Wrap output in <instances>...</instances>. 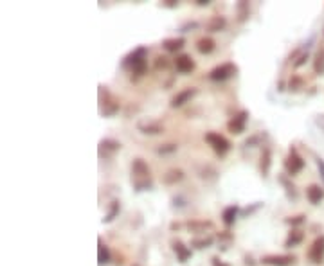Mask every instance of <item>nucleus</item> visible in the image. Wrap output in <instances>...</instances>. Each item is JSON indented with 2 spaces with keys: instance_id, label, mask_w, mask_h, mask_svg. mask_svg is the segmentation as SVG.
<instances>
[{
  "instance_id": "1",
  "label": "nucleus",
  "mask_w": 324,
  "mask_h": 266,
  "mask_svg": "<svg viewBox=\"0 0 324 266\" xmlns=\"http://www.w3.org/2000/svg\"><path fill=\"white\" fill-rule=\"evenodd\" d=\"M146 56H148L146 47H137L128 56H125V59L121 62V67L125 70H128V72H132V77H140L146 74L148 69Z\"/></svg>"
},
{
  "instance_id": "2",
  "label": "nucleus",
  "mask_w": 324,
  "mask_h": 266,
  "mask_svg": "<svg viewBox=\"0 0 324 266\" xmlns=\"http://www.w3.org/2000/svg\"><path fill=\"white\" fill-rule=\"evenodd\" d=\"M132 183L137 193L151 189V186H153L150 166H148L143 158H135V160L132 162Z\"/></svg>"
},
{
  "instance_id": "3",
  "label": "nucleus",
  "mask_w": 324,
  "mask_h": 266,
  "mask_svg": "<svg viewBox=\"0 0 324 266\" xmlns=\"http://www.w3.org/2000/svg\"><path fill=\"white\" fill-rule=\"evenodd\" d=\"M119 112V99L99 85V113L103 117H112Z\"/></svg>"
},
{
  "instance_id": "4",
  "label": "nucleus",
  "mask_w": 324,
  "mask_h": 266,
  "mask_svg": "<svg viewBox=\"0 0 324 266\" xmlns=\"http://www.w3.org/2000/svg\"><path fill=\"white\" fill-rule=\"evenodd\" d=\"M206 142L209 144V146L213 148L214 153L220 155V157H224V155L231 150V142H229L224 135L216 133V131H209V133H206Z\"/></svg>"
},
{
  "instance_id": "5",
  "label": "nucleus",
  "mask_w": 324,
  "mask_h": 266,
  "mask_svg": "<svg viewBox=\"0 0 324 266\" xmlns=\"http://www.w3.org/2000/svg\"><path fill=\"white\" fill-rule=\"evenodd\" d=\"M236 72H238V67H236L234 63L227 62V63H221V65L214 67V69L209 72V79L211 81H227V79H231Z\"/></svg>"
},
{
  "instance_id": "6",
  "label": "nucleus",
  "mask_w": 324,
  "mask_h": 266,
  "mask_svg": "<svg viewBox=\"0 0 324 266\" xmlns=\"http://www.w3.org/2000/svg\"><path fill=\"white\" fill-rule=\"evenodd\" d=\"M285 169L290 176L297 175L305 169V160H302V157L297 153L295 148H290V151H288V157L285 158Z\"/></svg>"
},
{
  "instance_id": "7",
  "label": "nucleus",
  "mask_w": 324,
  "mask_h": 266,
  "mask_svg": "<svg viewBox=\"0 0 324 266\" xmlns=\"http://www.w3.org/2000/svg\"><path fill=\"white\" fill-rule=\"evenodd\" d=\"M137 130L144 135H158V133H164V126L162 122H158L157 119H151V117H144L137 122Z\"/></svg>"
},
{
  "instance_id": "8",
  "label": "nucleus",
  "mask_w": 324,
  "mask_h": 266,
  "mask_svg": "<svg viewBox=\"0 0 324 266\" xmlns=\"http://www.w3.org/2000/svg\"><path fill=\"white\" fill-rule=\"evenodd\" d=\"M247 122H249V112H247V110H241L238 115H234L227 122V130L231 131L232 135H239V133H243V131H245Z\"/></svg>"
},
{
  "instance_id": "9",
  "label": "nucleus",
  "mask_w": 324,
  "mask_h": 266,
  "mask_svg": "<svg viewBox=\"0 0 324 266\" xmlns=\"http://www.w3.org/2000/svg\"><path fill=\"white\" fill-rule=\"evenodd\" d=\"M117 151H121V142H119V140H115V139L99 140V146H97L99 158H110V157H114Z\"/></svg>"
},
{
  "instance_id": "10",
  "label": "nucleus",
  "mask_w": 324,
  "mask_h": 266,
  "mask_svg": "<svg viewBox=\"0 0 324 266\" xmlns=\"http://www.w3.org/2000/svg\"><path fill=\"white\" fill-rule=\"evenodd\" d=\"M308 259L313 264H320L324 262V236L315 237L312 247L308 248Z\"/></svg>"
},
{
  "instance_id": "11",
  "label": "nucleus",
  "mask_w": 324,
  "mask_h": 266,
  "mask_svg": "<svg viewBox=\"0 0 324 266\" xmlns=\"http://www.w3.org/2000/svg\"><path fill=\"white\" fill-rule=\"evenodd\" d=\"M261 262L267 266H292L295 262V257L294 255H265Z\"/></svg>"
},
{
  "instance_id": "12",
  "label": "nucleus",
  "mask_w": 324,
  "mask_h": 266,
  "mask_svg": "<svg viewBox=\"0 0 324 266\" xmlns=\"http://www.w3.org/2000/svg\"><path fill=\"white\" fill-rule=\"evenodd\" d=\"M195 95H196V88H193V87L184 88V90H180L173 99H171V106H173V108H180V106H184L186 103L191 101Z\"/></svg>"
},
{
  "instance_id": "13",
  "label": "nucleus",
  "mask_w": 324,
  "mask_h": 266,
  "mask_svg": "<svg viewBox=\"0 0 324 266\" xmlns=\"http://www.w3.org/2000/svg\"><path fill=\"white\" fill-rule=\"evenodd\" d=\"M175 69L180 74H189L195 70V62L189 54H180L175 58Z\"/></svg>"
},
{
  "instance_id": "14",
  "label": "nucleus",
  "mask_w": 324,
  "mask_h": 266,
  "mask_svg": "<svg viewBox=\"0 0 324 266\" xmlns=\"http://www.w3.org/2000/svg\"><path fill=\"white\" fill-rule=\"evenodd\" d=\"M171 247H173V252L177 254V257H178V261H180V262H188L189 259H191V255H193L191 248L186 247V244L182 243L180 239L173 241V243H171Z\"/></svg>"
},
{
  "instance_id": "15",
  "label": "nucleus",
  "mask_w": 324,
  "mask_h": 266,
  "mask_svg": "<svg viewBox=\"0 0 324 266\" xmlns=\"http://www.w3.org/2000/svg\"><path fill=\"white\" fill-rule=\"evenodd\" d=\"M306 198L312 205H319L320 201L324 200V189L317 183H312V186L306 189Z\"/></svg>"
},
{
  "instance_id": "16",
  "label": "nucleus",
  "mask_w": 324,
  "mask_h": 266,
  "mask_svg": "<svg viewBox=\"0 0 324 266\" xmlns=\"http://www.w3.org/2000/svg\"><path fill=\"white\" fill-rule=\"evenodd\" d=\"M182 180H184V171H182V169H177V168L168 169L166 175L162 176V182L166 183V186H175V183L182 182Z\"/></svg>"
},
{
  "instance_id": "17",
  "label": "nucleus",
  "mask_w": 324,
  "mask_h": 266,
  "mask_svg": "<svg viewBox=\"0 0 324 266\" xmlns=\"http://www.w3.org/2000/svg\"><path fill=\"white\" fill-rule=\"evenodd\" d=\"M239 214V209L238 205H229V207L224 209V212H221V221H224L225 227H231L234 225L236 218H238Z\"/></svg>"
},
{
  "instance_id": "18",
  "label": "nucleus",
  "mask_w": 324,
  "mask_h": 266,
  "mask_svg": "<svg viewBox=\"0 0 324 266\" xmlns=\"http://www.w3.org/2000/svg\"><path fill=\"white\" fill-rule=\"evenodd\" d=\"M110 262V248L103 243V239H97V266H105Z\"/></svg>"
},
{
  "instance_id": "19",
  "label": "nucleus",
  "mask_w": 324,
  "mask_h": 266,
  "mask_svg": "<svg viewBox=\"0 0 324 266\" xmlns=\"http://www.w3.org/2000/svg\"><path fill=\"white\" fill-rule=\"evenodd\" d=\"M270 166H272V151H270L269 146H265L261 153V162H259V171H261L263 176H269Z\"/></svg>"
},
{
  "instance_id": "20",
  "label": "nucleus",
  "mask_w": 324,
  "mask_h": 266,
  "mask_svg": "<svg viewBox=\"0 0 324 266\" xmlns=\"http://www.w3.org/2000/svg\"><path fill=\"white\" fill-rule=\"evenodd\" d=\"M302 239H305V232H302L301 229H292L290 234H288V237H287V241H285V248L297 247V244L302 243Z\"/></svg>"
},
{
  "instance_id": "21",
  "label": "nucleus",
  "mask_w": 324,
  "mask_h": 266,
  "mask_svg": "<svg viewBox=\"0 0 324 266\" xmlns=\"http://www.w3.org/2000/svg\"><path fill=\"white\" fill-rule=\"evenodd\" d=\"M279 183L285 187V193H287V198L288 200H297V189H295V186L292 183V180L288 178L287 175H279Z\"/></svg>"
},
{
  "instance_id": "22",
  "label": "nucleus",
  "mask_w": 324,
  "mask_h": 266,
  "mask_svg": "<svg viewBox=\"0 0 324 266\" xmlns=\"http://www.w3.org/2000/svg\"><path fill=\"white\" fill-rule=\"evenodd\" d=\"M214 47H216V44H214V40L209 36H204L196 42V51H198L200 54H211V52L214 51Z\"/></svg>"
},
{
  "instance_id": "23",
  "label": "nucleus",
  "mask_w": 324,
  "mask_h": 266,
  "mask_svg": "<svg viewBox=\"0 0 324 266\" xmlns=\"http://www.w3.org/2000/svg\"><path fill=\"white\" fill-rule=\"evenodd\" d=\"M184 44H186L184 38H168V40L162 42V49L168 52H177L184 47Z\"/></svg>"
},
{
  "instance_id": "24",
  "label": "nucleus",
  "mask_w": 324,
  "mask_h": 266,
  "mask_svg": "<svg viewBox=\"0 0 324 266\" xmlns=\"http://www.w3.org/2000/svg\"><path fill=\"white\" fill-rule=\"evenodd\" d=\"M225 26H227L225 16H213V18L207 22V31H209V33H220V31L225 29Z\"/></svg>"
},
{
  "instance_id": "25",
  "label": "nucleus",
  "mask_w": 324,
  "mask_h": 266,
  "mask_svg": "<svg viewBox=\"0 0 324 266\" xmlns=\"http://www.w3.org/2000/svg\"><path fill=\"white\" fill-rule=\"evenodd\" d=\"M236 15H238V22L243 24L245 20L249 18V15H251V8H249V2H245V0H239L238 4H236Z\"/></svg>"
},
{
  "instance_id": "26",
  "label": "nucleus",
  "mask_w": 324,
  "mask_h": 266,
  "mask_svg": "<svg viewBox=\"0 0 324 266\" xmlns=\"http://www.w3.org/2000/svg\"><path fill=\"white\" fill-rule=\"evenodd\" d=\"M186 227H188L191 232L202 234V232H206L207 229H213V223L211 221H189V223H186Z\"/></svg>"
},
{
  "instance_id": "27",
  "label": "nucleus",
  "mask_w": 324,
  "mask_h": 266,
  "mask_svg": "<svg viewBox=\"0 0 324 266\" xmlns=\"http://www.w3.org/2000/svg\"><path fill=\"white\" fill-rule=\"evenodd\" d=\"M213 237L211 236H202V237H195V239H191V247L198 248V250H204V248H209L211 244H213Z\"/></svg>"
},
{
  "instance_id": "28",
  "label": "nucleus",
  "mask_w": 324,
  "mask_h": 266,
  "mask_svg": "<svg viewBox=\"0 0 324 266\" xmlns=\"http://www.w3.org/2000/svg\"><path fill=\"white\" fill-rule=\"evenodd\" d=\"M301 88H305V79H302L301 76H297V74H294V76L290 77V81H288V90L299 92Z\"/></svg>"
},
{
  "instance_id": "29",
  "label": "nucleus",
  "mask_w": 324,
  "mask_h": 266,
  "mask_svg": "<svg viewBox=\"0 0 324 266\" xmlns=\"http://www.w3.org/2000/svg\"><path fill=\"white\" fill-rule=\"evenodd\" d=\"M119 211H121V207H119V201H112L110 203V211H108V214L103 218V223H112L115 218H117Z\"/></svg>"
},
{
  "instance_id": "30",
  "label": "nucleus",
  "mask_w": 324,
  "mask_h": 266,
  "mask_svg": "<svg viewBox=\"0 0 324 266\" xmlns=\"http://www.w3.org/2000/svg\"><path fill=\"white\" fill-rule=\"evenodd\" d=\"M265 133H256V135L249 137L247 140H245V146L247 148H256V146H263V139H265Z\"/></svg>"
},
{
  "instance_id": "31",
  "label": "nucleus",
  "mask_w": 324,
  "mask_h": 266,
  "mask_svg": "<svg viewBox=\"0 0 324 266\" xmlns=\"http://www.w3.org/2000/svg\"><path fill=\"white\" fill-rule=\"evenodd\" d=\"M232 234L229 232V230H225V232H220L218 234V241H220V247H221V250H227L229 248V244L232 243Z\"/></svg>"
},
{
  "instance_id": "32",
  "label": "nucleus",
  "mask_w": 324,
  "mask_h": 266,
  "mask_svg": "<svg viewBox=\"0 0 324 266\" xmlns=\"http://www.w3.org/2000/svg\"><path fill=\"white\" fill-rule=\"evenodd\" d=\"M178 150V146L177 144H162V146H158L157 148V153L158 155H171V153H175V151Z\"/></svg>"
},
{
  "instance_id": "33",
  "label": "nucleus",
  "mask_w": 324,
  "mask_h": 266,
  "mask_svg": "<svg viewBox=\"0 0 324 266\" xmlns=\"http://www.w3.org/2000/svg\"><path fill=\"white\" fill-rule=\"evenodd\" d=\"M313 69H315L317 74H324V52H319L315 58V63H313Z\"/></svg>"
},
{
  "instance_id": "34",
  "label": "nucleus",
  "mask_w": 324,
  "mask_h": 266,
  "mask_svg": "<svg viewBox=\"0 0 324 266\" xmlns=\"http://www.w3.org/2000/svg\"><path fill=\"white\" fill-rule=\"evenodd\" d=\"M305 218H306L305 214H299V216H292V218H287L285 221H287L288 225H292V229H294V227L302 225V223H305Z\"/></svg>"
},
{
  "instance_id": "35",
  "label": "nucleus",
  "mask_w": 324,
  "mask_h": 266,
  "mask_svg": "<svg viewBox=\"0 0 324 266\" xmlns=\"http://www.w3.org/2000/svg\"><path fill=\"white\" fill-rule=\"evenodd\" d=\"M261 207H263V201H256V203L252 205V207L243 209V211H241V216H251L252 212H256L258 209H261Z\"/></svg>"
},
{
  "instance_id": "36",
  "label": "nucleus",
  "mask_w": 324,
  "mask_h": 266,
  "mask_svg": "<svg viewBox=\"0 0 324 266\" xmlns=\"http://www.w3.org/2000/svg\"><path fill=\"white\" fill-rule=\"evenodd\" d=\"M168 65H170V62H168L166 56H158L157 62H155V67H157L158 70H160V69H168Z\"/></svg>"
},
{
  "instance_id": "37",
  "label": "nucleus",
  "mask_w": 324,
  "mask_h": 266,
  "mask_svg": "<svg viewBox=\"0 0 324 266\" xmlns=\"http://www.w3.org/2000/svg\"><path fill=\"white\" fill-rule=\"evenodd\" d=\"M306 59H308V52H302V54H299V58L294 62V67L295 69H299V67H302L306 63Z\"/></svg>"
},
{
  "instance_id": "38",
  "label": "nucleus",
  "mask_w": 324,
  "mask_h": 266,
  "mask_svg": "<svg viewBox=\"0 0 324 266\" xmlns=\"http://www.w3.org/2000/svg\"><path fill=\"white\" fill-rule=\"evenodd\" d=\"M211 264L213 266H231L229 262H225V261H221L218 255H214V257H211Z\"/></svg>"
},
{
  "instance_id": "39",
  "label": "nucleus",
  "mask_w": 324,
  "mask_h": 266,
  "mask_svg": "<svg viewBox=\"0 0 324 266\" xmlns=\"http://www.w3.org/2000/svg\"><path fill=\"white\" fill-rule=\"evenodd\" d=\"M315 162H317V168H319L320 178H322V182H324V158L317 157V158H315Z\"/></svg>"
},
{
  "instance_id": "40",
  "label": "nucleus",
  "mask_w": 324,
  "mask_h": 266,
  "mask_svg": "<svg viewBox=\"0 0 324 266\" xmlns=\"http://www.w3.org/2000/svg\"><path fill=\"white\" fill-rule=\"evenodd\" d=\"M315 124H317V128L324 133V113H319V115L315 117Z\"/></svg>"
},
{
  "instance_id": "41",
  "label": "nucleus",
  "mask_w": 324,
  "mask_h": 266,
  "mask_svg": "<svg viewBox=\"0 0 324 266\" xmlns=\"http://www.w3.org/2000/svg\"><path fill=\"white\" fill-rule=\"evenodd\" d=\"M196 27H198V24H196V22H188L180 31H182V33H188L189 29H196Z\"/></svg>"
},
{
  "instance_id": "42",
  "label": "nucleus",
  "mask_w": 324,
  "mask_h": 266,
  "mask_svg": "<svg viewBox=\"0 0 324 266\" xmlns=\"http://www.w3.org/2000/svg\"><path fill=\"white\" fill-rule=\"evenodd\" d=\"M162 6H164V8H177L178 2L177 0H162Z\"/></svg>"
},
{
  "instance_id": "43",
  "label": "nucleus",
  "mask_w": 324,
  "mask_h": 266,
  "mask_svg": "<svg viewBox=\"0 0 324 266\" xmlns=\"http://www.w3.org/2000/svg\"><path fill=\"white\" fill-rule=\"evenodd\" d=\"M245 264H247V266H256L254 257H252V255H245Z\"/></svg>"
},
{
  "instance_id": "44",
  "label": "nucleus",
  "mask_w": 324,
  "mask_h": 266,
  "mask_svg": "<svg viewBox=\"0 0 324 266\" xmlns=\"http://www.w3.org/2000/svg\"><path fill=\"white\" fill-rule=\"evenodd\" d=\"M198 6H209L211 4V0H195Z\"/></svg>"
},
{
  "instance_id": "45",
  "label": "nucleus",
  "mask_w": 324,
  "mask_h": 266,
  "mask_svg": "<svg viewBox=\"0 0 324 266\" xmlns=\"http://www.w3.org/2000/svg\"><path fill=\"white\" fill-rule=\"evenodd\" d=\"M175 229H180V225H178V223H171V230H175Z\"/></svg>"
},
{
  "instance_id": "46",
  "label": "nucleus",
  "mask_w": 324,
  "mask_h": 266,
  "mask_svg": "<svg viewBox=\"0 0 324 266\" xmlns=\"http://www.w3.org/2000/svg\"><path fill=\"white\" fill-rule=\"evenodd\" d=\"M133 266H137V264H133Z\"/></svg>"
}]
</instances>
